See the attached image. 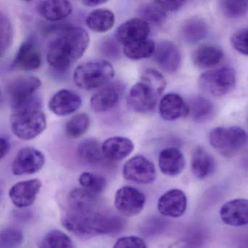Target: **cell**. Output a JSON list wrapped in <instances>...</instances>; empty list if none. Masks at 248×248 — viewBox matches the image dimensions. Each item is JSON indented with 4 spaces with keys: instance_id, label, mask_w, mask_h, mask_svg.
<instances>
[{
    "instance_id": "7",
    "label": "cell",
    "mask_w": 248,
    "mask_h": 248,
    "mask_svg": "<svg viewBox=\"0 0 248 248\" xmlns=\"http://www.w3.org/2000/svg\"><path fill=\"white\" fill-rule=\"evenodd\" d=\"M163 92L164 90L160 87L142 75L140 82L135 84L129 92V105L136 112H149L156 107L158 99Z\"/></svg>"
},
{
    "instance_id": "5",
    "label": "cell",
    "mask_w": 248,
    "mask_h": 248,
    "mask_svg": "<svg viewBox=\"0 0 248 248\" xmlns=\"http://www.w3.org/2000/svg\"><path fill=\"white\" fill-rule=\"evenodd\" d=\"M11 130L18 139L30 140L41 135L47 127L46 115L39 108L15 111L11 116Z\"/></svg>"
},
{
    "instance_id": "31",
    "label": "cell",
    "mask_w": 248,
    "mask_h": 248,
    "mask_svg": "<svg viewBox=\"0 0 248 248\" xmlns=\"http://www.w3.org/2000/svg\"><path fill=\"white\" fill-rule=\"evenodd\" d=\"M156 44L153 40L146 39L124 46L123 53L126 57L133 61L149 59L155 55Z\"/></svg>"
},
{
    "instance_id": "41",
    "label": "cell",
    "mask_w": 248,
    "mask_h": 248,
    "mask_svg": "<svg viewBox=\"0 0 248 248\" xmlns=\"http://www.w3.org/2000/svg\"><path fill=\"white\" fill-rule=\"evenodd\" d=\"M165 12H175L179 11L186 2L184 1H154Z\"/></svg>"
},
{
    "instance_id": "11",
    "label": "cell",
    "mask_w": 248,
    "mask_h": 248,
    "mask_svg": "<svg viewBox=\"0 0 248 248\" xmlns=\"http://www.w3.org/2000/svg\"><path fill=\"white\" fill-rule=\"evenodd\" d=\"M46 163L43 152L34 147L22 148L17 153L12 163L15 175H31L39 172Z\"/></svg>"
},
{
    "instance_id": "28",
    "label": "cell",
    "mask_w": 248,
    "mask_h": 248,
    "mask_svg": "<svg viewBox=\"0 0 248 248\" xmlns=\"http://www.w3.org/2000/svg\"><path fill=\"white\" fill-rule=\"evenodd\" d=\"M77 154L81 162L91 165H98L104 158L102 144L95 139L82 140L78 145Z\"/></svg>"
},
{
    "instance_id": "42",
    "label": "cell",
    "mask_w": 248,
    "mask_h": 248,
    "mask_svg": "<svg viewBox=\"0 0 248 248\" xmlns=\"http://www.w3.org/2000/svg\"><path fill=\"white\" fill-rule=\"evenodd\" d=\"M0 145H1V159H3L7 156L11 150V145L9 139L5 136H2L0 138Z\"/></svg>"
},
{
    "instance_id": "38",
    "label": "cell",
    "mask_w": 248,
    "mask_h": 248,
    "mask_svg": "<svg viewBox=\"0 0 248 248\" xmlns=\"http://www.w3.org/2000/svg\"><path fill=\"white\" fill-rule=\"evenodd\" d=\"M1 35V56H3L11 47L13 42V28L9 18L1 13L0 15Z\"/></svg>"
},
{
    "instance_id": "2",
    "label": "cell",
    "mask_w": 248,
    "mask_h": 248,
    "mask_svg": "<svg viewBox=\"0 0 248 248\" xmlns=\"http://www.w3.org/2000/svg\"><path fill=\"white\" fill-rule=\"evenodd\" d=\"M63 227L82 237L98 235H114L125 227V221L120 216L95 211L76 213L69 210L62 219Z\"/></svg>"
},
{
    "instance_id": "26",
    "label": "cell",
    "mask_w": 248,
    "mask_h": 248,
    "mask_svg": "<svg viewBox=\"0 0 248 248\" xmlns=\"http://www.w3.org/2000/svg\"><path fill=\"white\" fill-rule=\"evenodd\" d=\"M72 11V4L66 0L43 1L38 6V11L41 16L50 21L64 19L71 15Z\"/></svg>"
},
{
    "instance_id": "43",
    "label": "cell",
    "mask_w": 248,
    "mask_h": 248,
    "mask_svg": "<svg viewBox=\"0 0 248 248\" xmlns=\"http://www.w3.org/2000/svg\"><path fill=\"white\" fill-rule=\"evenodd\" d=\"M107 2V1H104V0H86V1H83L82 3L88 7H95Z\"/></svg>"
},
{
    "instance_id": "23",
    "label": "cell",
    "mask_w": 248,
    "mask_h": 248,
    "mask_svg": "<svg viewBox=\"0 0 248 248\" xmlns=\"http://www.w3.org/2000/svg\"><path fill=\"white\" fill-rule=\"evenodd\" d=\"M121 90L117 85L103 87L91 99V106L95 112H105L114 108L120 99Z\"/></svg>"
},
{
    "instance_id": "3",
    "label": "cell",
    "mask_w": 248,
    "mask_h": 248,
    "mask_svg": "<svg viewBox=\"0 0 248 248\" xmlns=\"http://www.w3.org/2000/svg\"><path fill=\"white\" fill-rule=\"evenodd\" d=\"M115 75L114 66L107 61L86 62L74 72L73 79L78 88L93 91L107 84Z\"/></svg>"
},
{
    "instance_id": "15",
    "label": "cell",
    "mask_w": 248,
    "mask_h": 248,
    "mask_svg": "<svg viewBox=\"0 0 248 248\" xmlns=\"http://www.w3.org/2000/svg\"><path fill=\"white\" fill-rule=\"evenodd\" d=\"M220 219L224 224L233 227L248 225V200L238 198L228 201L220 207Z\"/></svg>"
},
{
    "instance_id": "36",
    "label": "cell",
    "mask_w": 248,
    "mask_h": 248,
    "mask_svg": "<svg viewBox=\"0 0 248 248\" xmlns=\"http://www.w3.org/2000/svg\"><path fill=\"white\" fill-rule=\"evenodd\" d=\"M222 14L230 19L241 18L248 12V1H220Z\"/></svg>"
},
{
    "instance_id": "12",
    "label": "cell",
    "mask_w": 248,
    "mask_h": 248,
    "mask_svg": "<svg viewBox=\"0 0 248 248\" xmlns=\"http://www.w3.org/2000/svg\"><path fill=\"white\" fill-rule=\"evenodd\" d=\"M150 31V26L144 20L140 18H130L117 28L115 38L119 43L125 46L148 39Z\"/></svg>"
},
{
    "instance_id": "18",
    "label": "cell",
    "mask_w": 248,
    "mask_h": 248,
    "mask_svg": "<svg viewBox=\"0 0 248 248\" xmlns=\"http://www.w3.org/2000/svg\"><path fill=\"white\" fill-rule=\"evenodd\" d=\"M82 105V98L75 91L62 89L50 98L48 107L56 115H70L78 111Z\"/></svg>"
},
{
    "instance_id": "35",
    "label": "cell",
    "mask_w": 248,
    "mask_h": 248,
    "mask_svg": "<svg viewBox=\"0 0 248 248\" xmlns=\"http://www.w3.org/2000/svg\"><path fill=\"white\" fill-rule=\"evenodd\" d=\"M139 15L148 24L156 26L162 25L167 19V13L155 2L140 5Z\"/></svg>"
},
{
    "instance_id": "6",
    "label": "cell",
    "mask_w": 248,
    "mask_h": 248,
    "mask_svg": "<svg viewBox=\"0 0 248 248\" xmlns=\"http://www.w3.org/2000/svg\"><path fill=\"white\" fill-rule=\"evenodd\" d=\"M210 145L219 153L231 157L242 150L248 143V134L242 127H217L210 132Z\"/></svg>"
},
{
    "instance_id": "17",
    "label": "cell",
    "mask_w": 248,
    "mask_h": 248,
    "mask_svg": "<svg viewBox=\"0 0 248 248\" xmlns=\"http://www.w3.org/2000/svg\"><path fill=\"white\" fill-rule=\"evenodd\" d=\"M42 64V53L34 40H26L21 44L13 62L16 69L30 72L38 69Z\"/></svg>"
},
{
    "instance_id": "20",
    "label": "cell",
    "mask_w": 248,
    "mask_h": 248,
    "mask_svg": "<svg viewBox=\"0 0 248 248\" xmlns=\"http://www.w3.org/2000/svg\"><path fill=\"white\" fill-rule=\"evenodd\" d=\"M159 167L164 175L177 176L185 168V157L182 152L176 148H165L159 153Z\"/></svg>"
},
{
    "instance_id": "1",
    "label": "cell",
    "mask_w": 248,
    "mask_h": 248,
    "mask_svg": "<svg viewBox=\"0 0 248 248\" xmlns=\"http://www.w3.org/2000/svg\"><path fill=\"white\" fill-rule=\"evenodd\" d=\"M89 44V34L82 27L65 29L50 43L47 51V62L57 70H66L83 56Z\"/></svg>"
},
{
    "instance_id": "22",
    "label": "cell",
    "mask_w": 248,
    "mask_h": 248,
    "mask_svg": "<svg viewBox=\"0 0 248 248\" xmlns=\"http://www.w3.org/2000/svg\"><path fill=\"white\" fill-rule=\"evenodd\" d=\"M193 175L200 180L211 176L216 169L213 156L202 146H197L192 154L191 162Z\"/></svg>"
},
{
    "instance_id": "44",
    "label": "cell",
    "mask_w": 248,
    "mask_h": 248,
    "mask_svg": "<svg viewBox=\"0 0 248 248\" xmlns=\"http://www.w3.org/2000/svg\"><path fill=\"white\" fill-rule=\"evenodd\" d=\"M169 248H191L189 244L186 241H177L169 247Z\"/></svg>"
},
{
    "instance_id": "34",
    "label": "cell",
    "mask_w": 248,
    "mask_h": 248,
    "mask_svg": "<svg viewBox=\"0 0 248 248\" xmlns=\"http://www.w3.org/2000/svg\"><path fill=\"white\" fill-rule=\"evenodd\" d=\"M81 187L94 195L98 196L107 188V179L102 175L90 172H84L79 175Z\"/></svg>"
},
{
    "instance_id": "13",
    "label": "cell",
    "mask_w": 248,
    "mask_h": 248,
    "mask_svg": "<svg viewBox=\"0 0 248 248\" xmlns=\"http://www.w3.org/2000/svg\"><path fill=\"white\" fill-rule=\"evenodd\" d=\"M41 188L42 182L39 179L20 181L10 189V199L18 208L30 207L35 202Z\"/></svg>"
},
{
    "instance_id": "39",
    "label": "cell",
    "mask_w": 248,
    "mask_h": 248,
    "mask_svg": "<svg viewBox=\"0 0 248 248\" xmlns=\"http://www.w3.org/2000/svg\"><path fill=\"white\" fill-rule=\"evenodd\" d=\"M231 43L236 51L248 56V28L242 29L233 34Z\"/></svg>"
},
{
    "instance_id": "8",
    "label": "cell",
    "mask_w": 248,
    "mask_h": 248,
    "mask_svg": "<svg viewBox=\"0 0 248 248\" xmlns=\"http://www.w3.org/2000/svg\"><path fill=\"white\" fill-rule=\"evenodd\" d=\"M236 85V72L233 68L221 67L207 71L200 75L199 85L204 92L214 97L230 93Z\"/></svg>"
},
{
    "instance_id": "14",
    "label": "cell",
    "mask_w": 248,
    "mask_h": 248,
    "mask_svg": "<svg viewBox=\"0 0 248 248\" xmlns=\"http://www.w3.org/2000/svg\"><path fill=\"white\" fill-rule=\"evenodd\" d=\"M186 195L178 188H172L162 194L158 200V211L165 217H180L187 208Z\"/></svg>"
},
{
    "instance_id": "4",
    "label": "cell",
    "mask_w": 248,
    "mask_h": 248,
    "mask_svg": "<svg viewBox=\"0 0 248 248\" xmlns=\"http://www.w3.org/2000/svg\"><path fill=\"white\" fill-rule=\"evenodd\" d=\"M42 85L38 78L21 76L8 85L10 103L15 111L29 108H38L37 93Z\"/></svg>"
},
{
    "instance_id": "9",
    "label": "cell",
    "mask_w": 248,
    "mask_h": 248,
    "mask_svg": "<svg viewBox=\"0 0 248 248\" xmlns=\"http://www.w3.org/2000/svg\"><path fill=\"white\" fill-rule=\"evenodd\" d=\"M123 172L126 180L139 184H152L156 177L153 162L142 155H137L127 160L123 167Z\"/></svg>"
},
{
    "instance_id": "33",
    "label": "cell",
    "mask_w": 248,
    "mask_h": 248,
    "mask_svg": "<svg viewBox=\"0 0 248 248\" xmlns=\"http://www.w3.org/2000/svg\"><path fill=\"white\" fill-rule=\"evenodd\" d=\"M39 248H74V244L66 233L54 229L45 235Z\"/></svg>"
},
{
    "instance_id": "29",
    "label": "cell",
    "mask_w": 248,
    "mask_h": 248,
    "mask_svg": "<svg viewBox=\"0 0 248 248\" xmlns=\"http://www.w3.org/2000/svg\"><path fill=\"white\" fill-rule=\"evenodd\" d=\"M85 23L90 30L95 32L104 33L109 31L115 24V16L108 9L95 10L87 16Z\"/></svg>"
},
{
    "instance_id": "21",
    "label": "cell",
    "mask_w": 248,
    "mask_h": 248,
    "mask_svg": "<svg viewBox=\"0 0 248 248\" xmlns=\"http://www.w3.org/2000/svg\"><path fill=\"white\" fill-rule=\"evenodd\" d=\"M134 143L128 138L114 136L108 138L102 144L104 157L111 161L125 159L134 150Z\"/></svg>"
},
{
    "instance_id": "37",
    "label": "cell",
    "mask_w": 248,
    "mask_h": 248,
    "mask_svg": "<svg viewBox=\"0 0 248 248\" xmlns=\"http://www.w3.org/2000/svg\"><path fill=\"white\" fill-rule=\"evenodd\" d=\"M24 241L22 232L15 228H7L0 233L1 248H16L20 246Z\"/></svg>"
},
{
    "instance_id": "27",
    "label": "cell",
    "mask_w": 248,
    "mask_h": 248,
    "mask_svg": "<svg viewBox=\"0 0 248 248\" xmlns=\"http://www.w3.org/2000/svg\"><path fill=\"white\" fill-rule=\"evenodd\" d=\"M97 196L79 187L75 188L69 192L68 197L71 211L76 213H89L94 211L96 204Z\"/></svg>"
},
{
    "instance_id": "45",
    "label": "cell",
    "mask_w": 248,
    "mask_h": 248,
    "mask_svg": "<svg viewBox=\"0 0 248 248\" xmlns=\"http://www.w3.org/2000/svg\"></svg>"
},
{
    "instance_id": "30",
    "label": "cell",
    "mask_w": 248,
    "mask_h": 248,
    "mask_svg": "<svg viewBox=\"0 0 248 248\" xmlns=\"http://www.w3.org/2000/svg\"><path fill=\"white\" fill-rule=\"evenodd\" d=\"M189 114L196 123L210 121L215 115L214 105L210 100L201 96L194 97L190 101Z\"/></svg>"
},
{
    "instance_id": "24",
    "label": "cell",
    "mask_w": 248,
    "mask_h": 248,
    "mask_svg": "<svg viewBox=\"0 0 248 248\" xmlns=\"http://www.w3.org/2000/svg\"><path fill=\"white\" fill-rule=\"evenodd\" d=\"M223 52L220 47L214 45L204 44L197 47L191 55V60L197 67L208 69L220 63Z\"/></svg>"
},
{
    "instance_id": "40",
    "label": "cell",
    "mask_w": 248,
    "mask_h": 248,
    "mask_svg": "<svg viewBox=\"0 0 248 248\" xmlns=\"http://www.w3.org/2000/svg\"><path fill=\"white\" fill-rule=\"evenodd\" d=\"M113 248H147V246L142 238L128 236L119 238Z\"/></svg>"
},
{
    "instance_id": "16",
    "label": "cell",
    "mask_w": 248,
    "mask_h": 248,
    "mask_svg": "<svg viewBox=\"0 0 248 248\" xmlns=\"http://www.w3.org/2000/svg\"><path fill=\"white\" fill-rule=\"evenodd\" d=\"M155 59L158 66L167 73H175L181 63V53L178 46L168 40H164L156 46Z\"/></svg>"
},
{
    "instance_id": "10",
    "label": "cell",
    "mask_w": 248,
    "mask_h": 248,
    "mask_svg": "<svg viewBox=\"0 0 248 248\" xmlns=\"http://www.w3.org/2000/svg\"><path fill=\"white\" fill-rule=\"evenodd\" d=\"M146 203V197L140 190L134 187L125 186L119 188L114 197V205L123 216H136L140 213Z\"/></svg>"
},
{
    "instance_id": "19",
    "label": "cell",
    "mask_w": 248,
    "mask_h": 248,
    "mask_svg": "<svg viewBox=\"0 0 248 248\" xmlns=\"http://www.w3.org/2000/svg\"><path fill=\"white\" fill-rule=\"evenodd\" d=\"M161 117L166 121H174L189 114V107L182 97L171 93L162 97L159 102Z\"/></svg>"
},
{
    "instance_id": "32",
    "label": "cell",
    "mask_w": 248,
    "mask_h": 248,
    "mask_svg": "<svg viewBox=\"0 0 248 248\" xmlns=\"http://www.w3.org/2000/svg\"><path fill=\"white\" fill-rule=\"evenodd\" d=\"M91 119L86 113H80L72 117L65 125L66 136L71 139L82 137L89 128Z\"/></svg>"
},
{
    "instance_id": "25",
    "label": "cell",
    "mask_w": 248,
    "mask_h": 248,
    "mask_svg": "<svg viewBox=\"0 0 248 248\" xmlns=\"http://www.w3.org/2000/svg\"><path fill=\"white\" fill-rule=\"evenodd\" d=\"M209 34L207 23L203 18L194 17L183 23L181 35L185 43L189 45L197 44L205 39Z\"/></svg>"
}]
</instances>
